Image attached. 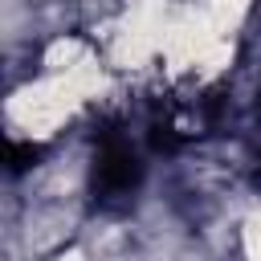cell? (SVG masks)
<instances>
[{
    "mask_svg": "<svg viewBox=\"0 0 261 261\" xmlns=\"http://www.w3.org/2000/svg\"><path fill=\"white\" fill-rule=\"evenodd\" d=\"M139 175H143V163H139L135 147L122 135L106 130L98 143V155H94V196H102V200L130 196L139 188Z\"/></svg>",
    "mask_w": 261,
    "mask_h": 261,
    "instance_id": "obj_1",
    "label": "cell"
},
{
    "mask_svg": "<svg viewBox=\"0 0 261 261\" xmlns=\"http://www.w3.org/2000/svg\"><path fill=\"white\" fill-rule=\"evenodd\" d=\"M45 151L37 147V143H12L8 147V171L12 175H20V171H29V167H37V159H41Z\"/></svg>",
    "mask_w": 261,
    "mask_h": 261,
    "instance_id": "obj_2",
    "label": "cell"
}]
</instances>
